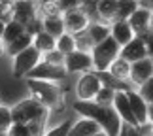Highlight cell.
<instances>
[{
	"label": "cell",
	"mask_w": 153,
	"mask_h": 136,
	"mask_svg": "<svg viewBox=\"0 0 153 136\" xmlns=\"http://www.w3.org/2000/svg\"><path fill=\"white\" fill-rule=\"evenodd\" d=\"M72 108L81 117H87V119L95 121L108 136H119L121 134L123 121L119 119V115L115 114V110L111 106H100V104H95L93 100H89V102L76 100L72 104Z\"/></svg>",
	"instance_id": "1"
},
{
	"label": "cell",
	"mask_w": 153,
	"mask_h": 136,
	"mask_svg": "<svg viewBox=\"0 0 153 136\" xmlns=\"http://www.w3.org/2000/svg\"><path fill=\"white\" fill-rule=\"evenodd\" d=\"M27 87L34 100H38L49 111L62 106V89L55 81H42V80H27Z\"/></svg>",
	"instance_id": "2"
},
{
	"label": "cell",
	"mask_w": 153,
	"mask_h": 136,
	"mask_svg": "<svg viewBox=\"0 0 153 136\" xmlns=\"http://www.w3.org/2000/svg\"><path fill=\"white\" fill-rule=\"evenodd\" d=\"M11 119H13V123H25V125H28V123H48L49 110L42 106L38 100L25 98L11 108Z\"/></svg>",
	"instance_id": "3"
},
{
	"label": "cell",
	"mask_w": 153,
	"mask_h": 136,
	"mask_svg": "<svg viewBox=\"0 0 153 136\" xmlns=\"http://www.w3.org/2000/svg\"><path fill=\"white\" fill-rule=\"evenodd\" d=\"M119 49L121 47L115 44V40L108 36L106 40H102L100 44L93 45L91 49V59H93V70L95 72H102L108 70V66L119 57Z\"/></svg>",
	"instance_id": "4"
},
{
	"label": "cell",
	"mask_w": 153,
	"mask_h": 136,
	"mask_svg": "<svg viewBox=\"0 0 153 136\" xmlns=\"http://www.w3.org/2000/svg\"><path fill=\"white\" fill-rule=\"evenodd\" d=\"M40 61H42V53L36 47L28 45L27 49H23L13 57V78H25Z\"/></svg>",
	"instance_id": "5"
},
{
	"label": "cell",
	"mask_w": 153,
	"mask_h": 136,
	"mask_svg": "<svg viewBox=\"0 0 153 136\" xmlns=\"http://www.w3.org/2000/svg\"><path fill=\"white\" fill-rule=\"evenodd\" d=\"M61 19H62V25H64V32L72 34V36L81 32V30H85L87 25L91 23V19L87 17V13L81 8H72V10L62 11Z\"/></svg>",
	"instance_id": "6"
},
{
	"label": "cell",
	"mask_w": 153,
	"mask_h": 136,
	"mask_svg": "<svg viewBox=\"0 0 153 136\" xmlns=\"http://www.w3.org/2000/svg\"><path fill=\"white\" fill-rule=\"evenodd\" d=\"M102 83L98 81L97 74L93 72H85L81 74V78L78 80V83H76V94H78V100L81 102H89V100L95 98V94L100 91Z\"/></svg>",
	"instance_id": "7"
},
{
	"label": "cell",
	"mask_w": 153,
	"mask_h": 136,
	"mask_svg": "<svg viewBox=\"0 0 153 136\" xmlns=\"http://www.w3.org/2000/svg\"><path fill=\"white\" fill-rule=\"evenodd\" d=\"M27 80H42V81H61L66 78V70L64 66H53V64H48L44 61H40L36 66H34L30 72L25 76Z\"/></svg>",
	"instance_id": "8"
},
{
	"label": "cell",
	"mask_w": 153,
	"mask_h": 136,
	"mask_svg": "<svg viewBox=\"0 0 153 136\" xmlns=\"http://www.w3.org/2000/svg\"><path fill=\"white\" fill-rule=\"evenodd\" d=\"M64 70L66 74H85L93 70V59L91 53L83 51H72L64 57Z\"/></svg>",
	"instance_id": "9"
},
{
	"label": "cell",
	"mask_w": 153,
	"mask_h": 136,
	"mask_svg": "<svg viewBox=\"0 0 153 136\" xmlns=\"http://www.w3.org/2000/svg\"><path fill=\"white\" fill-rule=\"evenodd\" d=\"M38 17V6L34 0H15L11 4V19L25 27L30 19Z\"/></svg>",
	"instance_id": "10"
},
{
	"label": "cell",
	"mask_w": 153,
	"mask_h": 136,
	"mask_svg": "<svg viewBox=\"0 0 153 136\" xmlns=\"http://www.w3.org/2000/svg\"><path fill=\"white\" fill-rule=\"evenodd\" d=\"M119 57L125 59L127 62H136V61H142V59H148L151 57V51L146 47V44L140 40L138 36H134L128 44H125L119 49Z\"/></svg>",
	"instance_id": "11"
},
{
	"label": "cell",
	"mask_w": 153,
	"mask_h": 136,
	"mask_svg": "<svg viewBox=\"0 0 153 136\" xmlns=\"http://www.w3.org/2000/svg\"><path fill=\"white\" fill-rule=\"evenodd\" d=\"M127 93V98H128V104H131V111L134 115V119H136L138 127L140 125H148L151 123V117H149V111H151V106L146 104L142 98H140V94L136 91H125Z\"/></svg>",
	"instance_id": "12"
},
{
	"label": "cell",
	"mask_w": 153,
	"mask_h": 136,
	"mask_svg": "<svg viewBox=\"0 0 153 136\" xmlns=\"http://www.w3.org/2000/svg\"><path fill=\"white\" fill-rule=\"evenodd\" d=\"M151 76H153V61H151V57H148V59H142V61H136L131 64L128 83L140 87L148 80H151Z\"/></svg>",
	"instance_id": "13"
},
{
	"label": "cell",
	"mask_w": 153,
	"mask_h": 136,
	"mask_svg": "<svg viewBox=\"0 0 153 136\" xmlns=\"http://www.w3.org/2000/svg\"><path fill=\"white\" fill-rule=\"evenodd\" d=\"M111 108L115 110V114L119 115V119L123 123H127V127H134V129L138 127V123H136V119H134V115L131 111V104H128V98H127L125 91H115Z\"/></svg>",
	"instance_id": "14"
},
{
	"label": "cell",
	"mask_w": 153,
	"mask_h": 136,
	"mask_svg": "<svg viewBox=\"0 0 153 136\" xmlns=\"http://www.w3.org/2000/svg\"><path fill=\"white\" fill-rule=\"evenodd\" d=\"M127 23H128V27L132 28L134 36L140 34V32H144V30H148V28H151V10H146V8H140L138 6V10L128 17Z\"/></svg>",
	"instance_id": "15"
},
{
	"label": "cell",
	"mask_w": 153,
	"mask_h": 136,
	"mask_svg": "<svg viewBox=\"0 0 153 136\" xmlns=\"http://www.w3.org/2000/svg\"><path fill=\"white\" fill-rule=\"evenodd\" d=\"M117 0H95V15L104 25H111L115 19Z\"/></svg>",
	"instance_id": "16"
},
{
	"label": "cell",
	"mask_w": 153,
	"mask_h": 136,
	"mask_svg": "<svg viewBox=\"0 0 153 136\" xmlns=\"http://www.w3.org/2000/svg\"><path fill=\"white\" fill-rule=\"evenodd\" d=\"M110 36L115 40V44L119 47H123L134 38V32H132V28L128 27L127 21H114L110 25Z\"/></svg>",
	"instance_id": "17"
},
{
	"label": "cell",
	"mask_w": 153,
	"mask_h": 136,
	"mask_svg": "<svg viewBox=\"0 0 153 136\" xmlns=\"http://www.w3.org/2000/svg\"><path fill=\"white\" fill-rule=\"evenodd\" d=\"M102 129L98 127L95 121L87 119V117H81V119H78L76 123H72V127H70V131H68V136H95Z\"/></svg>",
	"instance_id": "18"
},
{
	"label": "cell",
	"mask_w": 153,
	"mask_h": 136,
	"mask_svg": "<svg viewBox=\"0 0 153 136\" xmlns=\"http://www.w3.org/2000/svg\"><path fill=\"white\" fill-rule=\"evenodd\" d=\"M95 72V70H93ZM97 74V78H98V81L102 83V87H108V89H111V91H131L132 89V85L128 83V81H121V80H117V78H114L108 70H102V72H95Z\"/></svg>",
	"instance_id": "19"
},
{
	"label": "cell",
	"mask_w": 153,
	"mask_h": 136,
	"mask_svg": "<svg viewBox=\"0 0 153 136\" xmlns=\"http://www.w3.org/2000/svg\"><path fill=\"white\" fill-rule=\"evenodd\" d=\"M85 32L89 34L93 45H97V44H100L102 40H106L110 36V25H104L100 21H95V23H89V25H87Z\"/></svg>",
	"instance_id": "20"
},
{
	"label": "cell",
	"mask_w": 153,
	"mask_h": 136,
	"mask_svg": "<svg viewBox=\"0 0 153 136\" xmlns=\"http://www.w3.org/2000/svg\"><path fill=\"white\" fill-rule=\"evenodd\" d=\"M138 6H140L138 0H117V10H115L114 21H127L138 10Z\"/></svg>",
	"instance_id": "21"
},
{
	"label": "cell",
	"mask_w": 153,
	"mask_h": 136,
	"mask_svg": "<svg viewBox=\"0 0 153 136\" xmlns=\"http://www.w3.org/2000/svg\"><path fill=\"white\" fill-rule=\"evenodd\" d=\"M42 28H44V32H48L49 36H53L55 40L61 36V34H64V25H62L61 15H57V17H42Z\"/></svg>",
	"instance_id": "22"
},
{
	"label": "cell",
	"mask_w": 153,
	"mask_h": 136,
	"mask_svg": "<svg viewBox=\"0 0 153 136\" xmlns=\"http://www.w3.org/2000/svg\"><path fill=\"white\" fill-rule=\"evenodd\" d=\"M108 72L114 76V78L121 80V81H128V74H131V62H127L125 59L117 57L115 61L108 66Z\"/></svg>",
	"instance_id": "23"
},
{
	"label": "cell",
	"mask_w": 153,
	"mask_h": 136,
	"mask_svg": "<svg viewBox=\"0 0 153 136\" xmlns=\"http://www.w3.org/2000/svg\"><path fill=\"white\" fill-rule=\"evenodd\" d=\"M28 45H32V36H28L27 32H23L19 38H15L13 42H10L8 45H4V53H8L10 57H15L17 53L27 49Z\"/></svg>",
	"instance_id": "24"
},
{
	"label": "cell",
	"mask_w": 153,
	"mask_h": 136,
	"mask_svg": "<svg viewBox=\"0 0 153 136\" xmlns=\"http://www.w3.org/2000/svg\"><path fill=\"white\" fill-rule=\"evenodd\" d=\"M23 32H25V27L11 19L10 23H6V25H4V30H2V36H0V40H2L4 45H8L10 42H13L15 38H19Z\"/></svg>",
	"instance_id": "25"
},
{
	"label": "cell",
	"mask_w": 153,
	"mask_h": 136,
	"mask_svg": "<svg viewBox=\"0 0 153 136\" xmlns=\"http://www.w3.org/2000/svg\"><path fill=\"white\" fill-rule=\"evenodd\" d=\"M55 42L57 40L53 38V36H49L48 32H40V34H36V36L32 38V47H36V49L42 53H48V51H51V49H55Z\"/></svg>",
	"instance_id": "26"
},
{
	"label": "cell",
	"mask_w": 153,
	"mask_h": 136,
	"mask_svg": "<svg viewBox=\"0 0 153 136\" xmlns=\"http://www.w3.org/2000/svg\"><path fill=\"white\" fill-rule=\"evenodd\" d=\"M55 49H57L59 53H62L64 57H66V55H70L72 51H76L74 36H72V34H68V32L61 34V36L57 38V42H55Z\"/></svg>",
	"instance_id": "27"
},
{
	"label": "cell",
	"mask_w": 153,
	"mask_h": 136,
	"mask_svg": "<svg viewBox=\"0 0 153 136\" xmlns=\"http://www.w3.org/2000/svg\"><path fill=\"white\" fill-rule=\"evenodd\" d=\"M38 6V11H42V17H57V15H62L61 8H59L57 0H40L36 4Z\"/></svg>",
	"instance_id": "28"
},
{
	"label": "cell",
	"mask_w": 153,
	"mask_h": 136,
	"mask_svg": "<svg viewBox=\"0 0 153 136\" xmlns=\"http://www.w3.org/2000/svg\"><path fill=\"white\" fill-rule=\"evenodd\" d=\"M74 44H76V51H83V53H91L93 49V42L89 38V34L85 30H81L78 34H74Z\"/></svg>",
	"instance_id": "29"
},
{
	"label": "cell",
	"mask_w": 153,
	"mask_h": 136,
	"mask_svg": "<svg viewBox=\"0 0 153 136\" xmlns=\"http://www.w3.org/2000/svg\"><path fill=\"white\" fill-rule=\"evenodd\" d=\"M11 125H13V119H11V108L10 106H0V134H6L10 131Z\"/></svg>",
	"instance_id": "30"
},
{
	"label": "cell",
	"mask_w": 153,
	"mask_h": 136,
	"mask_svg": "<svg viewBox=\"0 0 153 136\" xmlns=\"http://www.w3.org/2000/svg\"><path fill=\"white\" fill-rule=\"evenodd\" d=\"M114 94H115V91L108 89V87H100V91L95 94L93 102L100 104V106H111V102H114Z\"/></svg>",
	"instance_id": "31"
},
{
	"label": "cell",
	"mask_w": 153,
	"mask_h": 136,
	"mask_svg": "<svg viewBox=\"0 0 153 136\" xmlns=\"http://www.w3.org/2000/svg\"><path fill=\"white\" fill-rule=\"evenodd\" d=\"M42 61L48 62V64H53V66H64V55H62V53H59L57 49H51L48 53H44Z\"/></svg>",
	"instance_id": "32"
},
{
	"label": "cell",
	"mask_w": 153,
	"mask_h": 136,
	"mask_svg": "<svg viewBox=\"0 0 153 136\" xmlns=\"http://www.w3.org/2000/svg\"><path fill=\"white\" fill-rule=\"evenodd\" d=\"M136 93L140 94V98H142L146 104H149V106H151V102H153V78L148 80L146 83L140 85V89H138Z\"/></svg>",
	"instance_id": "33"
},
{
	"label": "cell",
	"mask_w": 153,
	"mask_h": 136,
	"mask_svg": "<svg viewBox=\"0 0 153 136\" xmlns=\"http://www.w3.org/2000/svg\"><path fill=\"white\" fill-rule=\"evenodd\" d=\"M44 30V28H42V17H34V19H30V21H28L27 23V25H25V32L28 34V36H36V34H40V32H42Z\"/></svg>",
	"instance_id": "34"
},
{
	"label": "cell",
	"mask_w": 153,
	"mask_h": 136,
	"mask_svg": "<svg viewBox=\"0 0 153 136\" xmlns=\"http://www.w3.org/2000/svg\"><path fill=\"white\" fill-rule=\"evenodd\" d=\"M6 136H32V132L25 123H13L10 127V131L6 132Z\"/></svg>",
	"instance_id": "35"
},
{
	"label": "cell",
	"mask_w": 153,
	"mask_h": 136,
	"mask_svg": "<svg viewBox=\"0 0 153 136\" xmlns=\"http://www.w3.org/2000/svg\"><path fill=\"white\" fill-rule=\"evenodd\" d=\"M70 127H72V121H62V123H59L57 127H53L51 131L44 132V136H68Z\"/></svg>",
	"instance_id": "36"
},
{
	"label": "cell",
	"mask_w": 153,
	"mask_h": 136,
	"mask_svg": "<svg viewBox=\"0 0 153 136\" xmlns=\"http://www.w3.org/2000/svg\"><path fill=\"white\" fill-rule=\"evenodd\" d=\"M61 11H66V10H72V8H78L79 6V0H57Z\"/></svg>",
	"instance_id": "37"
},
{
	"label": "cell",
	"mask_w": 153,
	"mask_h": 136,
	"mask_svg": "<svg viewBox=\"0 0 153 136\" xmlns=\"http://www.w3.org/2000/svg\"><path fill=\"white\" fill-rule=\"evenodd\" d=\"M123 136H144V134L138 131V127L136 129L134 127H125L123 129Z\"/></svg>",
	"instance_id": "38"
},
{
	"label": "cell",
	"mask_w": 153,
	"mask_h": 136,
	"mask_svg": "<svg viewBox=\"0 0 153 136\" xmlns=\"http://www.w3.org/2000/svg\"><path fill=\"white\" fill-rule=\"evenodd\" d=\"M15 0H0V4H13Z\"/></svg>",
	"instance_id": "39"
},
{
	"label": "cell",
	"mask_w": 153,
	"mask_h": 136,
	"mask_svg": "<svg viewBox=\"0 0 153 136\" xmlns=\"http://www.w3.org/2000/svg\"><path fill=\"white\" fill-rule=\"evenodd\" d=\"M0 55H4V44H2V40H0Z\"/></svg>",
	"instance_id": "40"
},
{
	"label": "cell",
	"mask_w": 153,
	"mask_h": 136,
	"mask_svg": "<svg viewBox=\"0 0 153 136\" xmlns=\"http://www.w3.org/2000/svg\"><path fill=\"white\" fill-rule=\"evenodd\" d=\"M95 136H108V134H106V132H104V131H100V132H97V134H95Z\"/></svg>",
	"instance_id": "41"
},
{
	"label": "cell",
	"mask_w": 153,
	"mask_h": 136,
	"mask_svg": "<svg viewBox=\"0 0 153 136\" xmlns=\"http://www.w3.org/2000/svg\"><path fill=\"white\" fill-rule=\"evenodd\" d=\"M2 30H4V23L0 21V36H2Z\"/></svg>",
	"instance_id": "42"
}]
</instances>
